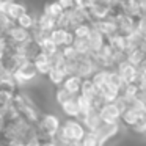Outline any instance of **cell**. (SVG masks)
I'll use <instances>...</instances> for the list:
<instances>
[{
  "instance_id": "obj_1",
  "label": "cell",
  "mask_w": 146,
  "mask_h": 146,
  "mask_svg": "<svg viewBox=\"0 0 146 146\" xmlns=\"http://www.w3.org/2000/svg\"><path fill=\"white\" fill-rule=\"evenodd\" d=\"M13 105L17 110L19 116L22 118L24 121H27L29 124H32V126H36V123L39 121L41 115L44 113V111L35 104V101H33L25 91H21V90H17L16 94H14Z\"/></svg>"
},
{
  "instance_id": "obj_2",
  "label": "cell",
  "mask_w": 146,
  "mask_h": 146,
  "mask_svg": "<svg viewBox=\"0 0 146 146\" xmlns=\"http://www.w3.org/2000/svg\"><path fill=\"white\" fill-rule=\"evenodd\" d=\"M61 126V119L58 115L55 113H44L41 115L39 121L36 123L35 129H36V137L39 140H52L55 135L58 133Z\"/></svg>"
},
{
  "instance_id": "obj_3",
  "label": "cell",
  "mask_w": 146,
  "mask_h": 146,
  "mask_svg": "<svg viewBox=\"0 0 146 146\" xmlns=\"http://www.w3.org/2000/svg\"><path fill=\"white\" fill-rule=\"evenodd\" d=\"M58 133H60L63 138H66L68 141H71L76 146H79L80 141H82V138L85 137L86 130L79 119H64V121H61Z\"/></svg>"
},
{
  "instance_id": "obj_4",
  "label": "cell",
  "mask_w": 146,
  "mask_h": 146,
  "mask_svg": "<svg viewBox=\"0 0 146 146\" xmlns=\"http://www.w3.org/2000/svg\"><path fill=\"white\" fill-rule=\"evenodd\" d=\"M113 19H115V24H116V29L119 35L129 36L130 33L135 32V25H137V19L138 17H130L127 14L118 11L116 14H113Z\"/></svg>"
},
{
  "instance_id": "obj_5",
  "label": "cell",
  "mask_w": 146,
  "mask_h": 146,
  "mask_svg": "<svg viewBox=\"0 0 146 146\" xmlns=\"http://www.w3.org/2000/svg\"><path fill=\"white\" fill-rule=\"evenodd\" d=\"M3 38H5V41H7L10 46L17 47V46L24 44L25 41L30 39V32L21 29L19 25H16V24L13 22V25H11L10 29H8V32L3 35Z\"/></svg>"
},
{
  "instance_id": "obj_6",
  "label": "cell",
  "mask_w": 146,
  "mask_h": 146,
  "mask_svg": "<svg viewBox=\"0 0 146 146\" xmlns=\"http://www.w3.org/2000/svg\"><path fill=\"white\" fill-rule=\"evenodd\" d=\"M98 71V68L94 66L91 57H80L77 60V64H76V77L82 80H90L91 76Z\"/></svg>"
},
{
  "instance_id": "obj_7",
  "label": "cell",
  "mask_w": 146,
  "mask_h": 146,
  "mask_svg": "<svg viewBox=\"0 0 146 146\" xmlns=\"http://www.w3.org/2000/svg\"><path fill=\"white\" fill-rule=\"evenodd\" d=\"M98 113L102 123L105 124H119V111L113 102H105L98 107Z\"/></svg>"
},
{
  "instance_id": "obj_8",
  "label": "cell",
  "mask_w": 146,
  "mask_h": 146,
  "mask_svg": "<svg viewBox=\"0 0 146 146\" xmlns=\"http://www.w3.org/2000/svg\"><path fill=\"white\" fill-rule=\"evenodd\" d=\"M14 54H16L22 61H32L33 58L39 54V47H38V44L30 38L29 41H25L24 44L14 47Z\"/></svg>"
},
{
  "instance_id": "obj_9",
  "label": "cell",
  "mask_w": 146,
  "mask_h": 146,
  "mask_svg": "<svg viewBox=\"0 0 146 146\" xmlns=\"http://www.w3.org/2000/svg\"><path fill=\"white\" fill-rule=\"evenodd\" d=\"M49 38L52 39V42H54L58 49L68 47V46H71V44H72V41H74L72 32L64 30V29H60V27H57L55 30H52V32L49 33Z\"/></svg>"
},
{
  "instance_id": "obj_10",
  "label": "cell",
  "mask_w": 146,
  "mask_h": 146,
  "mask_svg": "<svg viewBox=\"0 0 146 146\" xmlns=\"http://www.w3.org/2000/svg\"><path fill=\"white\" fill-rule=\"evenodd\" d=\"M119 132H121V126H119V124H105V123H102L101 126L94 130L96 137L99 138V141H101L102 145L108 143L111 138H115Z\"/></svg>"
},
{
  "instance_id": "obj_11",
  "label": "cell",
  "mask_w": 146,
  "mask_h": 146,
  "mask_svg": "<svg viewBox=\"0 0 146 146\" xmlns=\"http://www.w3.org/2000/svg\"><path fill=\"white\" fill-rule=\"evenodd\" d=\"M91 25H93V29L98 30V32L101 33L105 39L111 38L113 35H116V33H118V29H116V24H115L113 16H108V17H105V19H102V21L93 22Z\"/></svg>"
},
{
  "instance_id": "obj_12",
  "label": "cell",
  "mask_w": 146,
  "mask_h": 146,
  "mask_svg": "<svg viewBox=\"0 0 146 146\" xmlns=\"http://www.w3.org/2000/svg\"><path fill=\"white\" fill-rule=\"evenodd\" d=\"M115 71H116V74L121 77V80H123L124 85L135 83V80H137V68L132 66L130 63H127L126 60L121 61V63L115 68Z\"/></svg>"
},
{
  "instance_id": "obj_13",
  "label": "cell",
  "mask_w": 146,
  "mask_h": 146,
  "mask_svg": "<svg viewBox=\"0 0 146 146\" xmlns=\"http://www.w3.org/2000/svg\"><path fill=\"white\" fill-rule=\"evenodd\" d=\"M57 22L58 19H55V17H52L50 14H47L46 11H39V13H36V24L35 27L39 30H42V32H47L50 33L52 30L57 29Z\"/></svg>"
},
{
  "instance_id": "obj_14",
  "label": "cell",
  "mask_w": 146,
  "mask_h": 146,
  "mask_svg": "<svg viewBox=\"0 0 146 146\" xmlns=\"http://www.w3.org/2000/svg\"><path fill=\"white\" fill-rule=\"evenodd\" d=\"M79 121L82 123V126L85 127L86 132H94V130L102 124L101 118H99V113H98V108H93V110H90L86 115L80 116Z\"/></svg>"
},
{
  "instance_id": "obj_15",
  "label": "cell",
  "mask_w": 146,
  "mask_h": 146,
  "mask_svg": "<svg viewBox=\"0 0 146 146\" xmlns=\"http://www.w3.org/2000/svg\"><path fill=\"white\" fill-rule=\"evenodd\" d=\"M143 116H146V115L138 113V111H135L133 108H127L126 111H123V113L119 115V126L126 127V129H130V127L135 126L137 121Z\"/></svg>"
},
{
  "instance_id": "obj_16",
  "label": "cell",
  "mask_w": 146,
  "mask_h": 146,
  "mask_svg": "<svg viewBox=\"0 0 146 146\" xmlns=\"http://www.w3.org/2000/svg\"><path fill=\"white\" fill-rule=\"evenodd\" d=\"M32 63H33V66H35L38 76L46 77L49 74V71H50V63H49V58H47V55L42 54V52H39V54L33 58Z\"/></svg>"
},
{
  "instance_id": "obj_17",
  "label": "cell",
  "mask_w": 146,
  "mask_h": 146,
  "mask_svg": "<svg viewBox=\"0 0 146 146\" xmlns=\"http://www.w3.org/2000/svg\"><path fill=\"white\" fill-rule=\"evenodd\" d=\"M126 55V61L130 63L132 66H140V64H146V49H133V50L124 52Z\"/></svg>"
},
{
  "instance_id": "obj_18",
  "label": "cell",
  "mask_w": 146,
  "mask_h": 146,
  "mask_svg": "<svg viewBox=\"0 0 146 146\" xmlns=\"http://www.w3.org/2000/svg\"><path fill=\"white\" fill-rule=\"evenodd\" d=\"M27 11V5L24 3H16V2H8L7 3V10H5V14L8 16V19L11 22H16L21 16Z\"/></svg>"
},
{
  "instance_id": "obj_19",
  "label": "cell",
  "mask_w": 146,
  "mask_h": 146,
  "mask_svg": "<svg viewBox=\"0 0 146 146\" xmlns=\"http://www.w3.org/2000/svg\"><path fill=\"white\" fill-rule=\"evenodd\" d=\"M86 41H88L90 54H91V55L98 54V52L101 50V47L105 44V38L98 32V30H94V29L91 30V33H90V36H88V39H86Z\"/></svg>"
},
{
  "instance_id": "obj_20",
  "label": "cell",
  "mask_w": 146,
  "mask_h": 146,
  "mask_svg": "<svg viewBox=\"0 0 146 146\" xmlns=\"http://www.w3.org/2000/svg\"><path fill=\"white\" fill-rule=\"evenodd\" d=\"M60 110H61V113L66 116V119H79V116H80L76 98H72L71 101H68V102H64L63 105H60Z\"/></svg>"
},
{
  "instance_id": "obj_21",
  "label": "cell",
  "mask_w": 146,
  "mask_h": 146,
  "mask_svg": "<svg viewBox=\"0 0 146 146\" xmlns=\"http://www.w3.org/2000/svg\"><path fill=\"white\" fill-rule=\"evenodd\" d=\"M82 79H79V77L76 76H69L64 79V82L61 83V86H63L64 90H68V91L71 93V94L76 98V96L80 94V88H82Z\"/></svg>"
},
{
  "instance_id": "obj_22",
  "label": "cell",
  "mask_w": 146,
  "mask_h": 146,
  "mask_svg": "<svg viewBox=\"0 0 146 146\" xmlns=\"http://www.w3.org/2000/svg\"><path fill=\"white\" fill-rule=\"evenodd\" d=\"M14 24L19 25L21 29L27 30V32H32V30L35 29V24H36V13H30V11L27 10Z\"/></svg>"
},
{
  "instance_id": "obj_23",
  "label": "cell",
  "mask_w": 146,
  "mask_h": 146,
  "mask_svg": "<svg viewBox=\"0 0 146 146\" xmlns=\"http://www.w3.org/2000/svg\"><path fill=\"white\" fill-rule=\"evenodd\" d=\"M105 42H107V46L111 49L113 52H126V47H127V42H126V36L119 35V33H116V35H113L111 38L105 39Z\"/></svg>"
},
{
  "instance_id": "obj_24",
  "label": "cell",
  "mask_w": 146,
  "mask_h": 146,
  "mask_svg": "<svg viewBox=\"0 0 146 146\" xmlns=\"http://www.w3.org/2000/svg\"><path fill=\"white\" fill-rule=\"evenodd\" d=\"M108 76H110V71H108V69H98L91 76L90 82H91L93 85L99 90L101 86H104V85H107V83H108Z\"/></svg>"
},
{
  "instance_id": "obj_25",
  "label": "cell",
  "mask_w": 146,
  "mask_h": 146,
  "mask_svg": "<svg viewBox=\"0 0 146 146\" xmlns=\"http://www.w3.org/2000/svg\"><path fill=\"white\" fill-rule=\"evenodd\" d=\"M46 77H47L49 82H50L55 88H57V86H61V83L64 82L66 74L63 72V69H61V68H50V71H49V74Z\"/></svg>"
},
{
  "instance_id": "obj_26",
  "label": "cell",
  "mask_w": 146,
  "mask_h": 146,
  "mask_svg": "<svg viewBox=\"0 0 146 146\" xmlns=\"http://www.w3.org/2000/svg\"><path fill=\"white\" fill-rule=\"evenodd\" d=\"M74 96L71 94L68 90H64L63 86H57V88L54 90V101H55V104L60 107V105H63L64 102H68V101H71Z\"/></svg>"
},
{
  "instance_id": "obj_27",
  "label": "cell",
  "mask_w": 146,
  "mask_h": 146,
  "mask_svg": "<svg viewBox=\"0 0 146 146\" xmlns=\"http://www.w3.org/2000/svg\"><path fill=\"white\" fill-rule=\"evenodd\" d=\"M16 91H10V90L0 88V111L8 108L10 105H13V99Z\"/></svg>"
},
{
  "instance_id": "obj_28",
  "label": "cell",
  "mask_w": 146,
  "mask_h": 146,
  "mask_svg": "<svg viewBox=\"0 0 146 146\" xmlns=\"http://www.w3.org/2000/svg\"><path fill=\"white\" fill-rule=\"evenodd\" d=\"M76 101H77V107H79V113H80V116L86 115L90 110H93V108H94L93 102H91V101H88L86 98H83V96H76ZM80 116H79V118H80Z\"/></svg>"
},
{
  "instance_id": "obj_29",
  "label": "cell",
  "mask_w": 146,
  "mask_h": 146,
  "mask_svg": "<svg viewBox=\"0 0 146 146\" xmlns=\"http://www.w3.org/2000/svg\"><path fill=\"white\" fill-rule=\"evenodd\" d=\"M93 30V25L91 22H86V24H82V25H79L77 29L72 30V35L74 38H82V39H88L90 33H91Z\"/></svg>"
},
{
  "instance_id": "obj_30",
  "label": "cell",
  "mask_w": 146,
  "mask_h": 146,
  "mask_svg": "<svg viewBox=\"0 0 146 146\" xmlns=\"http://www.w3.org/2000/svg\"><path fill=\"white\" fill-rule=\"evenodd\" d=\"M79 146H104V145L99 141V138L96 137L94 132H86Z\"/></svg>"
},
{
  "instance_id": "obj_31",
  "label": "cell",
  "mask_w": 146,
  "mask_h": 146,
  "mask_svg": "<svg viewBox=\"0 0 146 146\" xmlns=\"http://www.w3.org/2000/svg\"><path fill=\"white\" fill-rule=\"evenodd\" d=\"M49 58V63H50V68H61L64 63V58H63V54H61V50L58 49V50H55L54 54L47 55Z\"/></svg>"
},
{
  "instance_id": "obj_32",
  "label": "cell",
  "mask_w": 146,
  "mask_h": 146,
  "mask_svg": "<svg viewBox=\"0 0 146 146\" xmlns=\"http://www.w3.org/2000/svg\"><path fill=\"white\" fill-rule=\"evenodd\" d=\"M38 47H39V52H42V54H46V55H50V54H54L55 50H58V47L52 42L50 38H46L42 42H39Z\"/></svg>"
},
{
  "instance_id": "obj_33",
  "label": "cell",
  "mask_w": 146,
  "mask_h": 146,
  "mask_svg": "<svg viewBox=\"0 0 146 146\" xmlns=\"http://www.w3.org/2000/svg\"><path fill=\"white\" fill-rule=\"evenodd\" d=\"M129 130L133 133V135L143 137V135H145V132H146V116L140 118V119L137 121V124H135V126H132Z\"/></svg>"
},
{
  "instance_id": "obj_34",
  "label": "cell",
  "mask_w": 146,
  "mask_h": 146,
  "mask_svg": "<svg viewBox=\"0 0 146 146\" xmlns=\"http://www.w3.org/2000/svg\"><path fill=\"white\" fill-rule=\"evenodd\" d=\"M42 11H46L47 14H50L52 17H55V19H58V17L63 14V10L60 8V5H58V2H55V3H49L46 5L44 8H42Z\"/></svg>"
},
{
  "instance_id": "obj_35",
  "label": "cell",
  "mask_w": 146,
  "mask_h": 146,
  "mask_svg": "<svg viewBox=\"0 0 146 146\" xmlns=\"http://www.w3.org/2000/svg\"><path fill=\"white\" fill-rule=\"evenodd\" d=\"M52 143H54V146H76L74 143H71V141H68L66 138H63L60 133H57V135L52 138Z\"/></svg>"
},
{
  "instance_id": "obj_36",
  "label": "cell",
  "mask_w": 146,
  "mask_h": 146,
  "mask_svg": "<svg viewBox=\"0 0 146 146\" xmlns=\"http://www.w3.org/2000/svg\"><path fill=\"white\" fill-rule=\"evenodd\" d=\"M58 5H60V8L63 10V13H64V11L72 10V8L76 7V2H64V0H61V2H58Z\"/></svg>"
},
{
  "instance_id": "obj_37",
  "label": "cell",
  "mask_w": 146,
  "mask_h": 146,
  "mask_svg": "<svg viewBox=\"0 0 146 146\" xmlns=\"http://www.w3.org/2000/svg\"><path fill=\"white\" fill-rule=\"evenodd\" d=\"M41 146H54L52 140H41Z\"/></svg>"
}]
</instances>
